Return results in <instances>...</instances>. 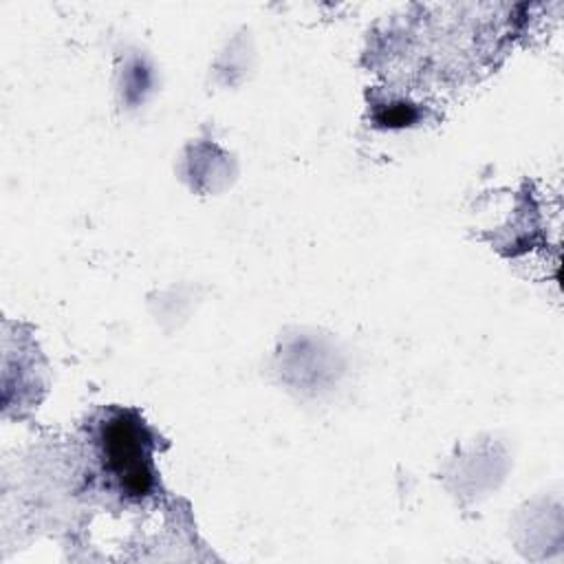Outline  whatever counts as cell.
<instances>
[{
    "mask_svg": "<svg viewBox=\"0 0 564 564\" xmlns=\"http://www.w3.org/2000/svg\"><path fill=\"white\" fill-rule=\"evenodd\" d=\"M156 430L126 405L95 410L82 427L88 489L115 509L145 507L159 494Z\"/></svg>",
    "mask_w": 564,
    "mask_h": 564,
    "instance_id": "cell-1",
    "label": "cell"
},
{
    "mask_svg": "<svg viewBox=\"0 0 564 564\" xmlns=\"http://www.w3.org/2000/svg\"><path fill=\"white\" fill-rule=\"evenodd\" d=\"M419 119V110L408 101H390L386 108L377 110L375 121L383 128H403L412 126Z\"/></svg>",
    "mask_w": 564,
    "mask_h": 564,
    "instance_id": "cell-2",
    "label": "cell"
}]
</instances>
